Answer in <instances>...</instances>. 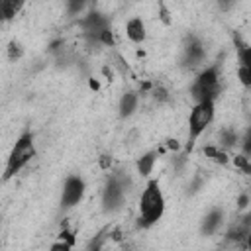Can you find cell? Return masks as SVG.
<instances>
[{
    "mask_svg": "<svg viewBox=\"0 0 251 251\" xmlns=\"http://www.w3.org/2000/svg\"><path fill=\"white\" fill-rule=\"evenodd\" d=\"M163 214H165V196L159 188V182L151 178L139 198V226L151 227L163 218Z\"/></svg>",
    "mask_w": 251,
    "mask_h": 251,
    "instance_id": "cell-1",
    "label": "cell"
},
{
    "mask_svg": "<svg viewBox=\"0 0 251 251\" xmlns=\"http://www.w3.org/2000/svg\"><path fill=\"white\" fill-rule=\"evenodd\" d=\"M35 155H37V147H35L33 133H31V131H24V133L16 139L12 151H10L8 159H6V167H4V176H2V178H4V180L14 178Z\"/></svg>",
    "mask_w": 251,
    "mask_h": 251,
    "instance_id": "cell-2",
    "label": "cell"
},
{
    "mask_svg": "<svg viewBox=\"0 0 251 251\" xmlns=\"http://www.w3.org/2000/svg\"><path fill=\"white\" fill-rule=\"evenodd\" d=\"M220 92H222L220 63H214L196 75V78L190 86V96L194 98V102H202V100H214L216 102Z\"/></svg>",
    "mask_w": 251,
    "mask_h": 251,
    "instance_id": "cell-3",
    "label": "cell"
},
{
    "mask_svg": "<svg viewBox=\"0 0 251 251\" xmlns=\"http://www.w3.org/2000/svg\"><path fill=\"white\" fill-rule=\"evenodd\" d=\"M214 100H202L196 102L194 108L188 114V139H186V147L184 153H190L194 143L198 141V137L206 131V127L212 124L214 120Z\"/></svg>",
    "mask_w": 251,
    "mask_h": 251,
    "instance_id": "cell-4",
    "label": "cell"
},
{
    "mask_svg": "<svg viewBox=\"0 0 251 251\" xmlns=\"http://www.w3.org/2000/svg\"><path fill=\"white\" fill-rule=\"evenodd\" d=\"M129 178L124 175H110L102 188V208L104 212H118L126 200Z\"/></svg>",
    "mask_w": 251,
    "mask_h": 251,
    "instance_id": "cell-5",
    "label": "cell"
},
{
    "mask_svg": "<svg viewBox=\"0 0 251 251\" xmlns=\"http://www.w3.org/2000/svg\"><path fill=\"white\" fill-rule=\"evenodd\" d=\"M86 190V182L80 175H69L63 182V192H61V208L69 210L73 206H76Z\"/></svg>",
    "mask_w": 251,
    "mask_h": 251,
    "instance_id": "cell-6",
    "label": "cell"
},
{
    "mask_svg": "<svg viewBox=\"0 0 251 251\" xmlns=\"http://www.w3.org/2000/svg\"><path fill=\"white\" fill-rule=\"evenodd\" d=\"M80 27H82V33H84L86 39L98 43L100 35H102L106 29H110V20H108L106 14H102V12H98V10H92L88 16H84V18L80 20Z\"/></svg>",
    "mask_w": 251,
    "mask_h": 251,
    "instance_id": "cell-7",
    "label": "cell"
},
{
    "mask_svg": "<svg viewBox=\"0 0 251 251\" xmlns=\"http://www.w3.org/2000/svg\"><path fill=\"white\" fill-rule=\"evenodd\" d=\"M206 59V49L204 43L196 35H188L182 43V55H180V65L184 69H194Z\"/></svg>",
    "mask_w": 251,
    "mask_h": 251,
    "instance_id": "cell-8",
    "label": "cell"
},
{
    "mask_svg": "<svg viewBox=\"0 0 251 251\" xmlns=\"http://www.w3.org/2000/svg\"><path fill=\"white\" fill-rule=\"evenodd\" d=\"M222 224H224V210L222 208H214L204 216V220L200 224V231L204 235H214L222 227Z\"/></svg>",
    "mask_w": 251,
    "mask_h": 251,
    "instance_id": "cell-9",
    "label": "cell"
},
{
    "mask_svg": "<svg viewBox=\"0 0 251 251\" xmlns=\"http://www.w3.org/2000/svg\"><path fill=\"white\" fill-rule=\"evenodd\" d=\"M126 35H127L129 41H133V43H143L145 37H147V27H145L143 20H141V18H131V20H127V24H126Z\"/></svg>",
    "mask_w": 251,
    "mask_h": 251,
    "instance_id": "cell-10",
    "label": "cell"
},
{
    "mask_svg": "<svg viewBox=\"0 0 251 251\" xmlns=\"http://www.w3.org/2000/svg\"><path fill=\"white\" fill-rule=\"evenodd\" d=\"M137 104H139V96L131 90L124 92L122 98H120V104H118V114L120 118H129L135 110H137Z\"/></svg>",
    "mask_w": 251,
    "mask_h": 251,
    "instance_id": "cell-11",
    "label": "cell"
},
{
    "mask_svg": "<svg viewBox=\"0 0 251 251\" xmlns=\"http://www.w3.org/2000/svg\"><path fill=\"white\" fill-rule=\"evenodd\" d=\"M239 143V133L233 127H222L218 131V147H222L224 151L233 149Z\"/></svg>",
    "mask_w": 251,
    "mask_h": 251,
    "instance_id": "cell-12",
    "label": "cell"
},
{
    "mask_svg": "<svg viewBox=\"0 0 251 251\" xmlns=\"http://www.w3.org/2000/svg\"><path fill=\"white\" fill-rule=\"evenodd\" d=\"M233 43L237 49V57H239V67H251V49L247 45V41H243V37L239 33H233Z\"/></svg>",
    "mask_w": 251,
    "mask_h": 251,
    "instance_id": "cell-13",
    "label": "cell"
},
{
    "mask_svg": "<svg viewBox=\"0 0 251 251\" xmlns=\"http://www.w3.org/2000/svg\"><path fill=\"white\" fill-rule=\"evenodd\" d=\"M159 153L157 151H147L145 155H141L137 159V173L141 176H149L153 173V167H155V161H157Z\"/></svg>",
    "mask_w": 251,
    "mask_h": 251,
    "instance_id": "cell-14",
    "label": "cell"
},
{
    "mask_svg": "<svg viewBox=\"0 0 251 251\" xmlns=\"http://www.w3.org/2000/svg\"><path fill=\"white\" fill-rule=\"evenodd\" d=\"M24 4H25V0H2L4 12H6V20L16 18V14H20V10L24 8Z\"/></svg>",
    "mask_w": 251,
    "mask_h": 251,
    "instance_id": "cell-15",
    "label": "cell"
},
{
    "mask_svg": "<svg viewBox=\"0 0 251 251\" xmlns=\"http://www.w3.org/2000/svg\"><path fill=\"white\" fill-rule=\"evenodd\" d=\"M204 151H206V155H208L210 159H214L216 163H222V165L227 163V155H226V151H224L222 147H206Z\"/></svg>",
    "mask_w": 251,
    "mask_h": 251,
    "instance_id": "cell-16",
    "label": "cell"
},
{
    "mask_svg": "<svg viewBox=\"0 0 251 251\" xmlns=\"http://www.w3.org/2000/svg\"><path fill=\"white\" fill-rule=\"evenodd\" d=\"M88 4V0H67V14L69 16H76L78 12H82V8Z\"/></svg>",
    "mask_w": 251,
    "mask_h": 251,
    "instance_id": "cell-17",
    "label": "cell"
},
{
    "mask_svg": "<svg viewBox=\"0 0 251 251\" xmlns=\"http://www.w3.org/2000/svg\"><path fill=\"white\" fill-rule=\"evenodd\" d=\"M22 53H24L22 45H20L18 41H10V45H8V57H10V61L20 59V57H22Z\"/></svg>",
    "mask_w": 251,
    "mask_h": 251,
    "instance_id": "cell-18",
    "label": "cell"
},
{
    "mask_svg": "<svg viewBox=\"0 0 251 251\" xmlns=\"http://www.w3.org/2000/svg\"><path fill=\"white\" fill-rule=\"evenodd\" d=\"M241 139V145H243V155L249 157L251 155V129H245V135L239 137Z\"/></svg>",
    "mask_w": 251,
    "mask_h": 251,
    "instance_id": "cell-19",
    "label": "cell"
},
{
    "mask_svg": "<svg viewBox=\"0 0 251 251\" xmlns=\"http://www.w3.org/2000/svg\"><path fill=\"white\" fill-rule=\"evenodd\" d=\"M239 80L243 82V86L251 84V67H239Z\"/></svg>",
    "mask_w": 251,
    "mask_h": 251,
    "instance_id": "cell-20",
    "label": "cell"
},
{
    "mask_svg": "<svg viewBox=\"0 0 251 251\" xmlns=\"http://www.w3.org/2000/svg\"><path fill=\"white\" fill-rule=\"evenodd\" d=\"M233 161H235V167H239V169H243L245 173H249V157H245V155L241 153V155H237Z\"/></svg>",
    "mask_w": 251,
    "mask_h": 251,
    "instance_id": "cell-21",
    "label": "cell"
},
{
    "mask_svg": "<svg viewBox=\"0 0 251 251\" xmlns=\"http://www.w3.org/2000/svg\"><path fill=\"white\" fill-rule=\"evenodd\" d=\"M216 4H218V8H220L222 12H227L229 8H233L235 0H216Z\"/></svg>",
    "mask_w": 251,
    "mask_h": 251,
    "instance_id": "cell-22",
    "label": "cell"
},
{
    "mask_svg": "<svg viewBox=\"0 0 251 251\" xmlns=\"http://www.w3.org/2000/svg\"><path fill=\"white\" fill-rule=\"evenodd\" d=\"M4 22H8V20H6V12H4V6H2V0H0V25H2Z\"/></svg>",
    "mask_w": 251,
    "mask_h": 251,
    "instance_id": "cell-23",
    "label": "cell"
},
{
    "mask_svg": "<svg viewBox=\"0 0 251 251\" xmlns=\"http://www.w3.org/2000/svg\"><path fill=\"white\" fill-rule=\"evenodd\" d=\"M247 200H249V198H247V194H243V196L239 198V206H241V208H245V206H247Z\"/></svg>",
    "mask_w": 251,
    "mask_h": 251,
    "instance_id": "cell-24",
    "label": "cell"
},
{
    "mask_svg": "<svg viewBox=\"0 0 251 251\" xmlns=\"http://www.w3.org/2000/svg\"><path fill=\"white\" fill-rule=\"evenodd\" d=\"M0 226H2V218H0Z\"/></svg>",
    "mask_w": 251,
    "mask_h": 251,
    "instance_id": "cell-25",
    "label": "cell"
}]
</instances>
